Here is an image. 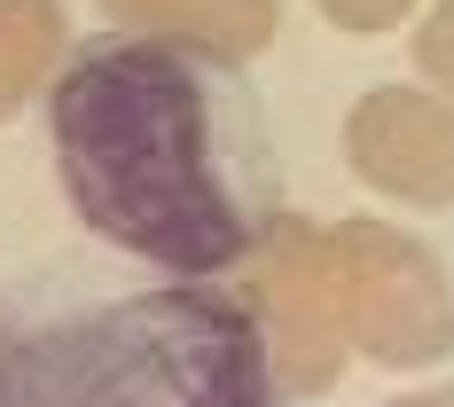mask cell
Listing matches in <instances>:
<instances>
[{
	"label": "cell",
	"mask_w": 454,
	"mask_h": 407,
	"mask_svg": "<svg viewBox=\"0 0 454 407\" xmlns=\"http://www.w3.org/2000/svg\"><path fill=\"white\" fill-rule=\"evenodd\" d=\"M392 407H454V384H431V392H408V400H392Z\"/></svg>",
	"instance_id": "30bf717a"
},
{
	"label": "cell",
	"mask_w": 454,
	"mask_h": 407,
	"mask_svg": "<svg viewBox=\"0 0 454 407\" xmlns=\"http://www.w3.org/2000/svg\"><path fill=\"white\" fill-rule=\"evenodd\" d=\"M102 16L134 40L181 47L196 63H251L274 40V0H102Z\"/></svg>",
	"instance_id": "8992f818"
},
{
	"label": "cell",
	"mask_w": 454,
	"mask_h": 407,
	"mask_svg": "<svg viewBox=\"0 0 454 407\" xmlns=\"http://www.w3.org/2000/svg\"><path fill=\"white\" fill-rule=\"evenodd\" d=\"M243 314L259 321L267 368L290 400H321L345 376V314H337V282H329V235L298 212H274L259 251L243 259Z\"/></svg>",
	"instance_id": "277c9868"
},
{
	"label": "cell",
	"mask_w": 454,
	"mask_h": 407,
	"mask_svg": "<svg viewBox=\"0 0 454 407\" xmlns=\"http://www.w3.org/2000/svg\"><path fill=\"white\" fill-rule=\"evenodd\" d=\"M415 71L431 79L439 102H454V0H439V8L415 24Z\"/></svg>",
	"instance_id": "ba28073f"
},
{
	"label": "cell",
	"mask_w": 454,
	"mask_h": 407,
	"mask_svg": "<svg viewBox=\"0 0 454 407\" xmlns=\"http://www.w3.org/2000/svg\"><path fill=\"white\" fill-rule=\"evenodd\" d=\"M345 165L368 188L447 212L454 204V102L431 87H376L345 118Z\"/></svg>",
	"instance_id": "5b68a950"
},
{
	"label": "cell",
	"mask_w": 454,
	"mask_h": 407,
	"mask_svg": "<svg viewBox=\"0 0 454 407\" xmlns=\"http://www.w3.org/2000/svg\"><path fill=\"white\" fill-rule=\"evenodd\" d=\"M63 63V0H0V126L55 79Z\"/></svg>",
	"instance_id": "52a82bcc"
},
{
	"label": "cell",
	"mask_w": 454,
	"mask_h": 407,
	"mask_svg": "<svg viewBox=\"0 0 454 407\" xmlns=\"http://www.w3.org/2000/svg\"><path fill=\"white\" fill-rule=\"evenodd\" d=\"M47 141L79 220L181 282L243 267L274 220L259 196H243L212 71L181 47L134 32L87 40L47 94Z\"/></svg>",
	"instance_id": "6da1fadb"
},
{
	"label": "cell",
	"mask_w": 454,
	"mask_h": 407,
	"mask_svg": "<svg viewBox=\"0 0 454 407\" xmlns=\"http://www.w3.org/2000/svg\"><path fill=\"white\" fill-rule=\"evenodd\" d=\"M329 282L345 345L376 368H431L454 353V290L447 267L384 220H337L329 227Z\"/></svg>",
	"instance_id": "3957f363"
},
{
	"label": "cell",
	"mask_w": 454,
	"mask_h": 407,
	"mask_svg": "<svg viewBox=\"0 0 454 407\" xmlns=\"http://www.w3.org/2000/svg\"><path fill=\"white\" fill-rule=\"evenodd\" d=\"M0 407H290L259 321L204 282L94 306L0 298Z\"/></svg>",
	"instance_id": "7a4b0ae2"
},
{
	"label": "cell",
	"mask_w": 454,
	"mask_h": 407,
	"mask_svg": "<svg viewBox=\"0 0 454 407\" xmlns=\"http://www.w3.org/2000/svg\"><path fill=\"white\" fill-rule=\"evenodd\" d=\"M337 32H392L400 16H415V0H314Z\"/></svg>",
	"instance_id": "9c48e42d"
}]
</instances>
